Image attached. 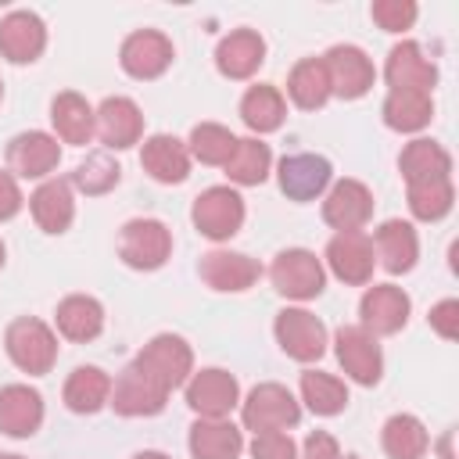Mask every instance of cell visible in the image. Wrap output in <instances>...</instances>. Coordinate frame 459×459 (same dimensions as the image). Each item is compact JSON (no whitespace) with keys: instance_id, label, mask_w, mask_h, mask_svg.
<instances>
[{"instance_id":"ffe728a7","label":"cell","mask_w":459,"mask_h":459,"mask_svg":"<svg viewBox=\"0 0 459 459\" xmlns=\"http://www.w3.org/2000/svg\"><path fill=\"white\" fill-rule=\"evenodd\" d=\"M201 280L212 287V290H222V294H240L247 287H255V280L262 276L258 262L240 255V251H208L201 255V265H197Z\"/></svg>"},{"instance_id":"4fadbf2b","label":"cell","mask_w":459,"mask_h":459,"mask_svg":"<svg viewBox=\"0 0 459 459\" xmlns=\"http://www.w3.org/2000/svg\"><path fill=\"white\" fill-rule=\"evenodd\" d=\"M409 312H412V301L402 287L373 283L359 301V316H362L359 326L369 330L373 337H387V333H398L409 323Z\"/></svg>"},{"instance_id":"52a82bcc","label":"cell","mask_w":459,"mask_h":459,"mask_svg":"<svg viewBox=\"0 0 459 459\" xmlns=\"http://www.w3.org/2000/svg\"><path fill=\"white\" fill-rule=\"evenodd\" d=\"M319 61H323L326 79H330V97H341V100H359V97H366L369 86H373V79H377L373 61H369L366 50L355 47V43H337V47H330Z\"/></svg>"},{"instance_id":"ab89813d","label":"cell","mask_w":459,"mask_h":459,"mask_svg":"<svg viewBox=\"0 0 459 459\" xmlns=\"http://www.w3.org/2000/svg\"><path fill=\"white\" fill-rule=\"evenodd\" d=\"M118 179H122V169H118V161L108 154V151H93V154H86V161H79L75 165V172H72V186H79L86 197H100V194H108V190H115L118 186Z\"/></svg>"},{"instance_id":"ac0fdd59","label":"cell","mask_w":459,"mask_h":459,"mask_svg":"<svg viewBox=\"0 0 459 459\" xmlns=\"http://www.w3.org/2000/svg\"><path fill=\"white\" fill-rule=\"evenodd\" d=\"M330 161L323 154H287L276 169V179H280V190L290 197V201H312L319 197L326 186H330Z\"/></svg>"},{"instance_id":"ba28073f","label":"cell","mask_w":459,"mask_h":459,"mask_svg":"<svg viewBox=\"0 0 459 459\" xmlns=\"http://www.w3.org/2000/svg\"><path fill=\"white\" fill-rule=\"evenodd\" d=\"M186 405L201 416V420H226L237 405H240V387L237 377L212 366L201 373H190L186 380Z\"/></svg>"},{"instance_id":"2e32d148","label":"cell","mask_w":459,"mask_h":459,"mask_svg":"<svg viewBox=\"0 0 459 459\" xmlns=\"http://www.w3.org/2000/svg\"><path fill=\"white\" fill-rule=\"evenodd\" d=\"M93 136H100V143L111 147V151H126V147L140 143L143 115H140L136 100H129V97H104L100 108L93 111Z\"/></svg>"},{"instance_id":"d6a6232c","label":"cell","mask_w":459,"mask_h":459,"mask_svg":"<svg viewBox=\"0 0 459 459\" xmlns=\"http://www.w3.org/2000/svg\"><path fill=\"white\" fill-rule=\"evenodd\" d=\"M283 115H287V100L276 86L269 82H258L251 86L244 97H240V118L251 133H273L283 126Z\"/></svg>"},{"instance_id":"484cf974","label":"cell","mask_w":459,"mask_h":459,"mask_svg":"<svg viewBox=\"0 0 459 459\" xmlns=\"http://www.w3.org/2000/svg\"><path fill=\"white\" fill-rule=\"evenodd\" d=\"M32 219L43 233H65L75 219V201H72V183L68 179H43L32 197H29Z\"/></svg>"},{"instance_id":"d4e9b609","label":"cell","mask_w":459,"mask_h":459,"mask_svg":"<svg viewBox=\"0 0 459 459\" xmlns=\"http://www.w3.org/2000/svg\"><path fill=\"white\" fill-rule=\"evenodd\" d=\"M373 255L380 258V265L387 273H394V276L409 273L416 265V258H420V237H416L412 222H405V219L380 222L377 233H373Z\"/></svg>"},{"instance_id":"e0dca14e","label":"cell","mask_w":459,"mask_h":459,"mask_svg":"<svg viewBox=\"0 0 459 459\" xmlns=\"http://www.w3.org/2000/svg\"><path fill=\"white\" fill-rule=\"evenodd\" d=\"M323 219L337 233L362 230L373 219V194H369V186L359 183V179H337L330 186L326 201H323Z\"/></svg>"},{"instance_id":"8992f818","label":"cell","mask_w":459,"mask_h":459,"mask_svg":"<svg viewBox=\"0 0 459 459\" xmlns=\"http://www.w3.org/2000/svg\"><path fill=\"white\" fill-rule=\"evenodd\" d=\"M190 219L201 237L208 240H230L244 226V197L233 186H208L194 197Z\"/></svg>"},{"instance_id":"277c9868","label":"cell","mask_w":459,"mask_h":459,"mask_svg":"<svg viewBox=\"0 0 459 459\" xmlns=\"http://www.w3.org/2000/svg\"><path fill=\"white\" fill-rule=\"evenodd\" d=\"M172 255V233L161 219H129L118 230V258L129 269H161Z\"/></svg>"},{"instance_id":"e575fe53","label":"cell","mask_w":459,"mask_h":459,"mask_svg":"<svg viewBox=\"0 0 459 459\" xmlns=\"http://www.w3.org/2000/svg\"><path fill=\"white\" fill-rule=\"evenodd\" d=\"M287 93L290 100L301 108V111H316L330 100V79H326V68L319 57H305L290 68L287 75Z\"/></svg>"},{"instance_id":"5b68a950","label":"cell","mask_w":459,"mask_h":459,"mask_svg":"<svg viewBox=\"0 0 459 459\" xmlns=\"http://www.w3.org/2000/svg\"><path fill=\"white\" fill-rule=\"evenodd\" d=\"M298 420H301V405L283 384H258L240 402V423H244V430H255V434L287 430Z\"/></svg>"},{"instance_id":"8fae6325","label":"cell","mask_w":459,"mask_h":459,"mask_svg":"<svg viewBox=\"0 0 459 459\" xmlns=\"http://www.w3.org/2000/svg\"><path fill=\"white\" fill-rule=\"evenodd\" d=\"M176 50H172V39L158 29H136L122 39V50H118V65L126 75L133 79H158L169 65H172Z\"/></svg>"},{"instance_id":"3957f363","label":"cell","mask_w":459,"mask_h":459,"mask_svg":"<svg viewBox=\"0 0 459 459\" xmlns=\"http://www.w3.org/2000/svg\"><path fill=\"white\" fill-rule=\"evenodd\" d=\"M269 283L276 294L290 298V301H308V298H319L323 287H326V269L323 262L305 251V247H287L273 258L269 265Z\"/></svg>"},{"instance_id":"1f68e13d","label":"cell","mask_w":459,"mask_h":459,"mask_svg":"<svg viewBox=\"0 0 459 459\" xmlns=\"http://www.w3.org/2000/svg\"><path fill=\"white\" fill-rule=\"evenodd\" d=\"M108 398H111V377H108L100 366H79V369H72V377L65 380V405H68L72 412L90 416V412L104 409Z\"/></svg>"},{"instance_id":"74e56055","label":"cell","mask_w":459,"mask_h":459,"mask_svg":"<svg viewBox=\"0 0 459 459\" xmlns=\"http://www.w3.org/2000/svg\"><path fill=\"white\" fill-rule=\"evenodd\" d=\"M455 201V186L452 176L445 179H427V183H409V212L420 222H437L452 212Z\"/></svg>"},{"instance_id":"9c48e42d","label":"cell","mask_w":459,"mask_h":459,"mask_svg":"<svg viewBox=\"0 0 459 459\" xmlns=\"http://www.w3.org/2000/svg\"><path fill=\"white\" fill-rule=\"evenodd\" d=\"M273 333H276V344L283 348V355H290L298 362H316L326 351V326L308 308H283V312H276Z\"/></svg>"},{"instance_id":"9a60e30c","label":"cell","mask_w":459,"mask_h":459,"mask_svg":"<svg viewBox=\"0 0 459 459\" xmlns=\"http://www.w3.org/2000/svg\"><path fill=\"white\" fill-rule=\"evenodd\" d=\"M136 359H140L169 391L183 387V384L190 380V373H194V351H190V344H186L179 333H158V337H151V341L140 348Z\"/></svg>"},{"instance_id":"681fc988","label":"cell","mask_w":459,"mask_h":459,"mask_svg":"<svg viewBox=\"0 0 459 459\" xmlns=\"http://www.w3.org/2000/svg\"><path fill=\"white\" fill-rule=\"evenodd\" d=\"M0 269H4V240H0Z\"/></svg>"},{"instance_id":"30bf717a","label":"cell","mask_w":459,"mask_h":459,"mask_svg":"<svg viewBox=\"0 0 459 459\" xmlns=\"http://www.w3.org/2000/svg\"><path fill=\"white\" fill-rule=\"evenodd\" d=\"M333 351H337L341 369L355 384H362V387L380 384L384 355H380V344H377V337L369 330H362V326H341L333 333Z\"/></svg>"},{"instance_id":"44dd1931","label":"cell","mask_w":459,"mask_h":459,"mask_svg":"<svg viewBox=\"0 0 459 459\" xmlns=\"http://www.w3.org/2000/svg\"><path fill=\"white\" fill-rule=\"evenodd\" d=\"M384 79H387V90H423V93H430L434 82H437V68H434L430 57H423L420 43L402 39L387 54Z\"/></svg>"},{"instance_id":"4dcf8cb0","label":"cell","mask_w":459,"mask_h":459,"mask_svg":"<svg viewBox=\"0 0 459 459\" xmlns=\"http://www.w3.org/2000/svg\"><path fill=\"white\" fill-rule=\"evenodd\" d=\"M398 169H402L405 186H409V183H427V179H445V176H452V158H448V151H445L437 140L420 136V140L405 143V151H402V158H398Z\"/></svg>"},{"instance_id":"f35d334b","label":"cell","mask_w":459,"mask_h":459,"mask_svg":"<svg viewBox=\"0 0 459 459\" xmlns=\"http://www.w3.org/2000/svg\"><path fill=\"white\" fill-rule=\"evenodd\" d=\"M186 151L190 158H197L201 165H226L230 154L237 151V136L219 126V122H201L190 129V140H186Z\"/></svg>"},{"instance_id":"603a6c76","label":"cell","mask_w":459,"mask_h":459,"mask_svg":"<svg viewBox=\"0 0 459 459\" xmlns=\"http://www.w3.org/2000/svg\"><path fill=\"white\" fill-rule=\"evenodd\" d=\"M43 423V398L29 384H7L0 387V434L11 437H32Z\"/></svg>"},{"instance_id":"f1b7e54d","label":"cell","mask_w":459,"mask_h":459,"mask_svg":"<svg viewBox=\"0 0 459 459\" xmlns=\"http://www.w3.org/2000/svg\"><path fill=\"white\" fill-rule=\"evenodd\" d=\"M380 115L394 133H420L434 118V100L423 90H387Z\"/></svg>"},{"instance_id":"b9f144b4","label":"cell","mask_w":459,"mask_h":459,"mask_svg":"<svg viewBox=\"0 0 459 459\" xmlns=\"http://www.w3.org/2000/svg\"><path fill=\"white\" fill-rule=\"evenodd\" d=\"M251 459H298V448L287 430H269V434H255Z\"/></svg>"},{"instance_id":"cb8c5ba5","label":"cell","mask_w":459,"mask_h":459,"mask_svg":"<svg viewBox=\"0 0 459 459\" xmlns=\"http://www.w3.org/2000/svg\"><path fill=\"white\" fill-rule=\"evenodd\" d=\"M265 61V39L255 29H233L215 47V68L226 79H251Z\"/></svg>"},{"instance_id":"7bdbcfd3","label":"cell","mask_w":459,"mask_h":459,"mask_svg":"<svg viewBox=\"0 0 459 459\" xmlns=\"http://www.w3.org/2000/svg\"><path fill=\"white\" fill-rule=\"evenodd\" d=\"M427 319H430V326H434L445 341H455V333H459V301H455V298L437 301Z\"/></svg>"},{"instance_id":"7402d4cb","label":"cell","mask_w":459,"mask_h":459,"mask_svg":"<svg viewBox=\"0 0 459 459\" xmlns=\"http://www.w3.org/2000/svg\"><path fill=\"white\" fill-rule=\"evenodd\" d=\"M140 165L151 179L172 186V183H183L190 176V151L183 140H176L169 133H154L140 147Z\"/></svg>"},{"instance_id":"5bb4252c","label":"cell","mask_w":459,"mask_h":459,"mask_svg":"<svg viewBox=\"0 0 459 459\" xmlns=\"http://www.w3.org/2000/svg\"><path fill=\"white\" fill-rule=\"evenodd\" d=\"M61 161V147H57V136L43 133V129H29V133H18L11 143H7V172L18 179H47Z\"/></svg>"},{"instance_id":"7c38bea8","label":"cell","mask_w":459,"mask_h":459,"mask_svg":"<svg viewBox=\"0 0 459 459\" xmlns=\"http://www.w3.org/2000/svg\"><path fill=\"white\" fill-rule=\"evenodd\" d=\"M326 265H330V273H333L341 283H351V287L369 283V280H373V265H377L373 240H369L362 230L333 233L330 244H326Z\"/></svg>"},{"instance_id":"f907efd6","label":"cell","mask_w":459,"mask_h":459,"mask_svg":"<svg viewBox=\"0 0 459 459\" xmlns=\"http://www.w3.org/2000/svg\"><path fill=\"white\" fill-rule=\"evenodd\" d=\"M0 97H4V82H0Z\"/></svg>"},{"instance_id":"836d02e7","label":"cell","mask_w":459,"mask_h":459,"mask_svg":"<svg viewBox=\"0 0 459 459\" xmlns=\"http://www.w3.org/2000/svg\"><path fill=\"white\" fill-rule=\"evenodd\" d=\"M380 445H384L387 459H423L430 448V437H427V427L412 412H394L384 423Z\"/></svg>"},{"instance_id":"ee69618b","label":"cell","mask_w":459,"mask_h":459,"mask_svg":"<svg viewBox=\"0 0 459 459\" xmlns=\"http://www.w3.org/2000/svg\"><path fill=\"white\" fill-rule=\"evenodd\" d=\"M298 459H341V448H337V437L326 434V430H312L301 445V455Z\"/></svg>"},{"instance_id":"f546056e","label":"cell","mask_w":459,"mask_h":459,"mask_svg":"<svg viewBox=\"0 0 459 459\" xmlns=\"http://www.w3.org/2000/svg\"><path fill=\"white\" fill-rule=\"evenodd\" d=\"M50 122H54L57 136L72 147H86L93 140V108L75 90H65L50 100Z\"/></svg>"},{"instance_id":"8d00e7d4","label":"cell","mask_w":459,"mask_h":459,"mask_svg":"<svg viewBox=\"0 0 459 459\" xmlns=\"http://www.w3.org/2000/svg\"><path fill=\"white\" fill-rule=\"evenodd\" d=\"M301 402L316 412V416H337L348 405V387L323 369H305L301 373Z\"/></svg>"},{"instance_id":"c3c4849f","label":"cell","mask_w":459,"mask_h":459,"mask_svg":"<svg viewBox=\"0 0 459 459\" xmlns=\"http://www.w3.org/2000/svg\"><path fill=\"white\" fill-rule=\"evenodd\" d=\"M0 459H25V455H14V452H7V455H0Z\"/></svg>"},{"instance_id":"816d5d0a","label":"cell","mask_w":459,"mask_h":459,"mask_svg":"<svg viewBox=\"0 0 459 459\" xmlns=\"http://www.w3.org/2000/svg\"><path fill=\"white\" fill-rule=\"evenodd\" d=\"M344 459H359V455H344Z\"/></svg>"},{"instance_id":"d6986e66","label":"cell","mask_w":459,"mask_h":459,"mask_svg":"<svg viewBox=\"0 0 459 459\" xmlns=\"http://www.w3.org/2000/svg\"><path fill=\"white\" fill-rule=\"evenodd\" d=\"M47 47V25L32 11H11L0 18V54L11 65H32Z\"/></svg>"},{"instance_id":"f6af8a7d","label":"cell","mask_w":459,"mask_h":459,"mask_svg":"<svg viewBox=\"0 0 459 459\" xmlns=\"http://www.w3.org/2000/svg\"><path fill=\"white\" fill-rule=\"evenodd\" d=\"M18 212H22V186L7 169H0V222L14 219Z\"/></svg>"},{"instance_id":"83f0119b","label":"cell","mask_w":459,"mask_h":459,"mask_svg":"<svg viewBox=\"0 0 459 459\" xmlns=\"http://www.w3.org/2000/svg\"><path fill=\"white\" fill-rule=\"evenodd\" d=\"M190 455L194 459H237L244 448V434L230 420H194L190 427Z\"/></svg>"},{"instance_id":"7dc6e473","label":"cell","mask_w":459,"mask_h":459,"mask_svg":"<svg viewBox=\"0 0 459 459\" xmlns=\"http://www.w3.org/2000/svg\"><path fill=\"white\" fill-rule=\"evenodd\" d=\"M133 459H172V455H165V452H151V448H147V452H136Z\"/></svg>"},{"instance_id":"7a4b0ae2","label":"cell","mask_w":459,"mask_h":459,"mask_svg":"<svg viewBox=\"0 0 459 459\" xmlns=\"http://www.w3.org/2000/svg\"><path fill=\"white\" fill-rule=\"evenodd\" d=\"M169 394H172V391H169L140 359H133V362L118 373V380L111 384L108 405H111L118 416H158V412L165 409Z\"/></svg>"},{"instance_id":"60d3db41","label":"cell","mask_w":459,"mask_h":459,"mask_svg":"<svg viewBox=\"0 0 459 459\" xmlns=\"http://www.w3.org/2000/svg\"><path fill=\"white\" fill-rule=\"evenodd\" d=\"M416 4L412 0H377L373 7H369V18L384 29V32H405V29H412V22H416Z\"/></svg>"},{"instance_id":"bcb514c9","label":"cell","mask_w":459,"mask_h":459,"mask_svg":"<svg viewBox=\"0 0 459 459\" xmlns=\"http://www.w3.org/2000/svg\"><path fill=\"white\" fill-rule=\"evenodd\" d=\"M437 452H441V459H455V455H452V430H448V434L441 437V445H437Z\"/></svg>"},{"instance_id":"d590c367","label":"cell","mask_w":459,"mask_h":459,"mask_svg":"<svg viewBox=\"0 0 459 459\" xmlns=\"http://www.w3.org/2000/svg\"><path fill=\"white\" fill-rule=\"evenodd\" d=\"M269 165H273L269 143H262L258 136H247V140H237V151L222 169L237 186H258L269 176Z\"/></svg>"},{"instance_id":"4316f807","label":"cell","mask_w":459,"mask_h":459,"mask_svg":"<svg viewBox=\"0 0 459 459\" xmlns=\"http://www.w3.org/2000/svg\"><path fill=\"white\" fill-rule=\"evenodd\" d=\"M54 323H57V333L61 337L86 344V341L100 337V330H104V305L97 298H90V294H68L57 305Z\"/></svg>"},{"instance_id":"6da1fadb","label":"cell","mask_w":459,"mask_h":459,"mask_svg":"<svg viewBox=\"0 0 459 459\" xmlns=\"http://www.w3.org/2000/svg\"><path fill=\"white\" fill-rule=\"evenodd\" d=\"M4 348H7V359L22 373H29V377H43L57 362V337H54V330L43 319H32V316H22V319H14L7 326Z\"/></svg>"}]
</instances>
